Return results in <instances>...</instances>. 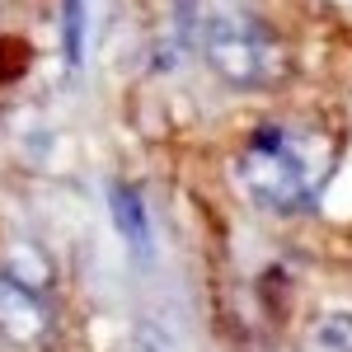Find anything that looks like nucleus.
Here are the masks:
<instances>
[{
	"label": "nucleus",
	"instance_id": "nucleus-3",
	"mask_svg": "<svg viewBox=\"0 0 352 352\" xmlns=\"http://www.w3.org/2000/svg\"><path fill=\"white\" fill-rule=\"evenodd\" d=\"M0 338L14 348H47L52 343V300L47 287L0 272Z\"/></svg>",
	"mask_w": 352,
	"mask_h": 352
},
{
	"label": "nucleus",
	"instance_id": "nucleus-6",
	"mask_svg": "<svg viewBox=\"0 0 352 352\" xmlns=\"http://www.w3.org/2000/svg\"><path fill=\"white\" fill-rule=\"evenodd\" d=\"M85 33H89V5L66 0V52H71V66L85 61Z\"/></svg>",
	"mask_w": 352,
	"mask_h": 352
},
{
	"label": "nucleus",
	"instance_id": "nucleus-1",
	"mask_svg": "<svg viewBox=\"0 0 352 352\" xmlns=\"http://www.w3.org/2000/svg\"><path fill=\"white\" fill-rule=\"evenodd\" d=\"M179 38L221 85L268 89L282 80V43L249 0H179Z\"/></svg>",
	"mask_w": 352,
	"mask_h": 352
},
{
	"label": "nucleus",
	"instance_id": "nucleus-4",
	"mask_svg": "<svg viewBox=\"0 0 352 352\" xmlns=\"http://www.w3.org/2000/svg\"><path fill=\"white\" fill-rule=\"evenodd\" d=\"M109 212H113V230H118V240L146 263V258H151V217H146L141 192L127 188V184H113V188H109Z\"/></svg>",
	"mask_w": 352,
	"mask_h": 352
},
{
	"label": "nucleus",
	"instance_id": "nucleus-5",
	"mask_svg": "<svg viewBox=\"0 0 352 352\" xmlns=\"http://www.w3.org/2000/svg\"><path fill=\"white\" fill-rule=\"evenodd\" d=\"M310 343H315V352H352V315H343V310L324 315L310 333Z\"/></svg>",
	"mask_w": 352,
	"mask_h": 352
},
{
	"label": "nucleus",
	"instance_id": "nucleus-2",
	"mask_svg": "<svg viewBox=\"0 0 352 352\" xmlns=\"http://www.w3.org/2000/svg\"><path fill=\"white\" fill-rule=\"evenodd\" d=\"M333 151L315 127L300 122H263L240 151V184L244 192L277 217L305 212L324 188Z\"/></svg>",
	"mask_w": 352,
	"mask_h": 352
}]
</instances>
